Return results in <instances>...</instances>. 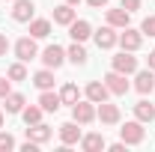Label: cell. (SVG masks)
<instances>
[{
  "label": "cell",
  "mask_w": 155,
  "mask_h": 152,
  "mask_svg": "<svg viewBox=\"0 0 155 152\" xmlns=\"http://www.w3.org/2000/svg\"><path fill=\"white\" fill-rule=\"evenodd\" d=\"M119 137H122V143H125V146H137V143H143L146 128H143V122H140V119H131V122H125V125L119 128Z\"/></svg>",
  "instance_id": "1"
},
{
  "label": "cell",
  "mask_w": 155,
  "mask_h": 152,
  "mask_svg": "<svg viewBox=\"0 0 155 152\" xmlns=\"http://www.w3.org/2000/svg\"><path fill=\"white\" fill-rule=\"evenodd\" d=\"M72 119H75L78 125H90L93 119H96V104L87 98V101H81L78 98L75 104H72Z\"/></svg>",
  "instance_id": "2"
},
{
  "label": "cell",
  "mask_w": 155,
  "mask_h": 152,
  "mask_svg": "<svg viewBox=\"0 0 155 152\" xmlns=\"http://www.w3.org/2000/svg\"><path fill=\"white\" fill-rule=\"evenodd\" d=\"M122 51H131L134 54L137 48L143 45V33L140 30H131V27H122V33H119V42H116Z\"/></svg>",
  "instance_id": "3"
},
{
  "label": "cell",
  "mask_w": 155,
  "mask_h": 152,
  "mask_svg": "<svg viewBox=\"0 0 155 152\" xmlns=\"http://www.w3.org/2000/svg\"><path fill=\"white\" fill-rule=\"evenodd\" d=\"M114 72H122V75H134L137 72V57H131V51H119L114 60H110Z\"/></svg>",
  "instance_id": "4"
},
{
  "label": "cell",
  "mask_w": 155,
  "mask_h": 152,
  "mask_svg": "<svg viewBox=\"0 0 155 152\" xmlns=\"http://www.w3.org/2000/svg\"><path fill=\"white\" fill-rule=\"evenodd\" d=\"M15 57L21 60V63H30L33 57H39V48H36V39L33 36H24L15 42Z\"/></svg>",
  "instance_id": "5"
},
{
  "label": "cell",
  "mask_w": 155,
  "mask_h": 152,
  "mask_svg": "<svg viewBox=\"0 0 155 152\" xmlns=\"http://www.w3.org/2000/svg\"><path fill=\"white\" fill-rule=\"evenodd\" d=\"M93 36H96V45H98V48H104V51H110L116 42H119V33H116V27H110V24H104V27L96 30Z\"/></svg>",
  "instance_id": "6"
},
{
  "label": "cell",
  "mask_w": 155,
  "mask_h": 152,
  "mask_svg": "<svg viewBox=\"0 0 155 152\" xmlns=\"http://www.w3.org/2000/svg\"><path fill=\"white\" fill-rule=\"evenodd\" d=\"M104 87H107L114 95H125V93H128V81H125V75H122V72H114V69L104 75Z\"/></svg>",
  "instance_id": "7"
},
{
  "label": "cell",
  "mask_w": 155,
  "mask_h": 152,
  "mask_svg": "<svg viewBox=\"0 0 155 152\" xmlns=\"http://www.w3.org/2000/svg\"><path fill=\"white\" fill-rule=\"evenodd\" d=\"M42 63H45L48 69H60V66L66 63V51H63L60 45H48V48L42 51Z\"/></svg>",
  "instance_id": "8"
},
{
  "label": "cell",
  "mask_w": 155,
  "mask_h": 152,
  "mask_svg": "<svg viewBox=\"0 0 155 152\" xmlns=\"http://www.w3.org/2000/svg\"><path fill=\"white\" fill-rule=\"evenodd\" d=\"M54 137V128L51 125H45V122H36V125H27V140H33V143H48Z\"/></svg>",
  "instance_id": "9"
},
{
  "label": "cell",
  "mask_w": 155,
  "mask_h": 152,
  "mask_svg": "<svg viewBox=\"0 0 155 152\" xmlns=\"http://www.w3.org/2000/svg\"><path fill=\"white\" fill-rule=\"evenodd\" d=\"M81 128H78V122L72 119V122H63L60 125V140H63V146H75V143H81Z\"/></svg>",
  "instance_id": "10"
},
{
  "label": "cell",
  "mask_w": 155,
  "mask_h": 152,
  "mask_svg": "<svg viewBox=\"0 0 155 152\" xmlns=\"http://www.w3.org/2000/svg\"><path fill=\"white\" fill-rule=\"evenodd\" d=\"M33 12H36L33 0H15V6H12V18L18 21V24H27V21H33Z\"/></svg>",
  "instance_id": "11"
},
{
  "label": "cell",
  "mask_w": 155,
  "mask_h": 152,
  "mask_svg": "<svg viewBox=\"0 0 155 152\" xmlns=\"http://www.w3.org/2000/svg\"><path fill=\"white\" fill-rule=\"evenodd\" d=\"M107 95H110V90L104 87V81H90V84H87V98H90L93 104L107 101Z\"/></svg>",
  "instance_id": "12"
},
{
  "label": "cell",
  "mask_w": 155,
  "mask_h": 152,
  "mask_svg": "<svg viewBox=\"0 0 155 152\" xmlns=\"http://www.w3.org/2000/svg\"><path fill=\"white\" fill-rule=\"evenodd\" d=\"M96 119H101L104 125H116V122H119V107L110 104V101H101L98 111H96Z\"/></svg>",
  "instance_id": "13"
},
{
  "label": "cell",
  "mask_w": 155,
  "mask_h": 152,
  "mask_svg": "<svg viewBox=\"0 0 155 152\" xmlns=\"http://www.w3.org/2000/svg\"><path fill=\"white\" fill-rule=\"evenodd\" d=\"M134 90H137L140 95H146V93H152V90H155V72H152V69L137 72V78H134Z\"/></svg>",
  "instance_id": "14"
},
{
  "label": "cell",
  "mask_w": 155,
  "mask_h": 152,
  "mask_svg": "<svg viewBox=\"0 0 155 152\" xmlns=\"http://www.w3.org/2000/svg\"><path fill=\"white\" fill-rule=\"evenodd\" d=\"M39 104H42V111H45V114H57L60 104H63V98H60V93H54V90H42Z\"/></svg>",
  "instance_id": "15"
},
{
  "label": "cell",
  "mask_w": 155,
  "mask_h": 152,
  "mask_svg": "<svg viewBox=\"0 0 155 152\" xmlns=\"http://www.w3.org/2000/svg\"><path fill=\"white\" fill-rule=\"evenodd\" d=\"M69 36H72V42H87V39L93 36V27H90V21H72L69 24Z\"/></svg>",
  "instance_id": "16"
},
{
  "label": "cell",
  "mask_w": 155,
  "mask_h": 152,
  "mask_svg": "<svg viewBox=\"0 0 155 152\" xmlns=\"http://www.w3.org/2000/svg\"><path fill=\"white\" fill-rule=\"evenodd\" d=\"M30 36L33 39H48L51 36V21L48 18H33L30 21Z\"/></svg>",
  "instance_id": "17"
},
{
  "label": "cell",
  "mask_w": 155,
  "mask_h": 152,
  "mask_svg": "<svg viewBox=\"0 0 155 152\" xmlns=\"http://www.w3.org/2000/svg\"><path fill=\"white\" fill-rule=\"evenodd\" d=\"M134 119H140V122H152L155 119V104H149L146 98H140L134 104Z\"/></svg>",
  "instance_id": "18"
},
{
  "label": "cell",
  "mask_w": 155,
  "mask_h": 152,
  "mask_svg": "<svg viewBox=\"0 0 155 152\" xmlns=\"http://www.w3.org/2000/svg\"><path fill=\"white\" fill-rule=\"evenodd\" d=\"M107 143H104V137L101 134H84L81 137V149L84 152H98V149H104Z\"/></svg>",
  "instance_id": "19"
},
{
  "label": "cell",
  "mask_w": 155,
  "mask_h": 152,
  "mask_svg": "<svg viewBox=\"0 0 155 152\" xmlns=\"http://www.w3.org/2000/svg\"><path fill=\"white\" fill-rule=\"evenodd\" d=\"M75 21V6H69V3H63L54 9V24H63V27H69Z\"/></svg>",
  "instance_id": "20"
},
{
  "label": "cell",
  "mask_w": 155,
  "mask_h": 152,
  "mask_svg": "<svg viewBox=\"0 0 155 152\" xmlns=\"http://www.w3.org/2000/svg\"><path fill=\"white\" fill-rule=\"evenodd\" d=\"M33 84H36L39 90H54V72L45 66L42 72H36V75H33Z\"/></svg>",
  "instance_id": "21"
},
{
  "label": "cell",
  "mask_w": 155,
  "mask_h": 152,
  "mask_svg": "<svg viewBox=\"0 0 155 152\" xmlns=\"http://www.w3.org/2000/svg\"><path fill=\"white\" fill-rule=\"evenodd\" d=\"M128 15L131 12H125L122 6L119 9H107V24L110 27H128Z\"/></svg>",
  "instance_id": "22"
},
{
  "label": "cell",
  "mask_w": 155,
  "mask_h": 152,
  "mask_svg": "<svg viewBox=\"0 0 155 152\" xmlns=\"http://www.w3.org/2000/svg\"><path fill=\"white\" fill-rule=\"evenodd\" d=\"M3 101H6V114H21V111H24V104H27L21 93H9Z\"/></svg>",
  "instance_id": "23"
},
{
  "label": "cell",
  "mask_w": 155,
  "mask_h": 152,
  "mask_svg": "<svg viewBox=\"0 0 155 152\" xmlns=\"http://www.w3.org/2000/svg\"><path fill=\"white\" fill-rule=\"evenodd\" d=\"M66 60H72L75 66H84L87 63V51H84V42H75L69 51H66Z\"/></svg>",
  "instance_id": "24"
},
{
  "label": "cell",
  "mask_w": 155,
  "mask_h": 152,
  "mask_svg": "<svg viewBox=\"0 0 155 152\" xmlns=\"http://www.w3.org/2000/svg\"><path fill=\"white\" fill-rule=\"evenodd\" d=\"M60 98H63V104H75L78 98H81V90H78L75 84H66V87L60 90Z\"/></svg>",
  "instance_id": "25"
},
{
  "label": "cell",
  "mask_w": 155,
  "mask_h": 152,
  "mask_svg": "<svg viewBox=\"0 0 155 152\" xmlns=\"http://www.w3.org/2000/svg\"><path fill=\"white\" fill-rule=\"evenodd\" d=\"M42 114H45V111H42V104H39V107H24V111H21V116H24V122H27V125L42 122Z\"/></svg>",
  "instance_id": "26"
},
{
  "label": "cell",
  "mask_w": 155,
  "mask_h": 152,
  "mask_svg": "<svg viewBox=\"0 0 155 152\" xmlns=\"http://www.w3.org/2000/svg\"><path fill=\"white\" fill-rule=\"evenodd\" d=\"M6 78H9V81H27V69H24V63H12V66H9V72H6Z\"/></svg>",
  "instance_id": "27"
},
{
  "label": "cell",
  "mask_w": 155,
  "mask_h": 152,
  "mask_svg": "<svg viewBox=\"0 0 155 152\" xmlns=\"http://www.w3.org/2000/svg\"><path fill=\"white\" fill-rule=\"evenodd\" d=\"M140 33H143V36H149V39H155V15L143 18V24H140Z\"/></svg>",
  "instance_id": "28"
},
{
  "label": "cell",
  "mask_w": 155,
  "mask_h": 152,
  "mask_svg": "<svg viewBox=\"0 0 155 152\" xmlns=\"http://www.w3.org/2000/svg\"><path fill=\"white\" fill-rule=\"evenodd\" d=\"M9 149H15V137L9 131H0V152H9Z\"/></svg>",
  "instance_id": "29"
},
{
  "label": "cell",
  "mask_w": 155,
  "mask_h": 152,
  "mask_svg": "<svg viewBox=\"0 0 155 152\" xmlns=\"http://www.w3.org/2000/svg\"><path fill=\"white\" fill-rule=\"evenodd\" d=\"M9 93H12V81L9 78H0V98H6Z\"/></svg>",
  "instance_id": "30"
},
{
  "label": "cell",
  "mask_w": 155,
  "mask_h": 152,
  "mask_svg": "<svg viewBox=\"0 0 155 152\" xmlns=\"http://www.w3.org/2000/svg\"><path fill=\"white\" fill-rule=\"evenodd\" d=\"M119 6H122L125 12H137V9H140V0H122Z\"/></svg>",
  "instance_id": "31"
},
{
  "label": "cell",
  "mask_w": 155,
  "mask_h": 152,
  "mask_svg": "<svg viewBox=\"0 0 155 152\" xmlns=\"http://www.w3.org/2000/svg\"><path fill=\"white\" fill-rule=\"evenodd\" d=\"M6 51H9V39H6V36H3V33H0V57H3Z\"/></svg>",
  "instance_id": "32"
},
{
  "label": "cell",
  "mask_w": 155,
  "mask_h": 152,
  "mask_svg": "<svg viewBox=\"0 0 155 152\" xmlns=\"http://www.w3.org/2000/svg\"><path fill=\"white\" fill-rule=\"evenodd\" d=\"M107 149H110V152H125V143H122V140H119V143H110V146H107Z\"/></svg>",
  "instance_id": "33"
},
{
  "label": "cell",
  "mask_w": 155,
  "mask_h": 152,
  "mask_svg": "<svg viewBox=\"0 0 155 152\" xmlns=\"http://www.w3.org/2000/svg\"><path fill=\"white\" fill-rule=\"evenodd\" d=\"M87 3H90L93 9H101V6H107V0H87Z\"/></svg>",
  "instance_id": "34"
},
{
  "label": "cell",
  "mask_w": 155,
  "mask_h": 152,
  "mask_svg": "<svg viewBox=\"0 0 155 152\" xmlns=\"http://www.w3.org/2000/svg\"><path fill=\"white\" fill-rule=\"evenodd\" d=\"M149 69H152V72H155V51H152V54H149Z\"/></svg>",
  "instance_id": "35"
},
{
  "label": "cell",
  "mask_w": 155,
  "mask_h": 152,
  "mask_svg": "<svg viewBox=\"0 0 155 152\" xmlns=\"http://www.w3.org/2000/svg\"><path fill=\"white\" fill-rule=\"evenodd\" d=\"M66 3H69V6H78V3H81V0H66Z\"/></svg>",
  "instance_id": "36"
},
{
  "label": "cell",
  "mask_w": 155,
  "mask_h": 152,
  "mask_svg": "<svg viewBox=\"0 0 155 152\" xmlns=\"http://www.w3.org/2000/svg\"><path fill=\"white\" fill-rule=\"evenodd\" d=\"M0 128H3V111H0Z\"/></svg>",
  "instance_id": "37"
}]
</instances>
